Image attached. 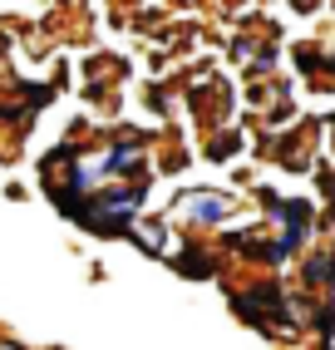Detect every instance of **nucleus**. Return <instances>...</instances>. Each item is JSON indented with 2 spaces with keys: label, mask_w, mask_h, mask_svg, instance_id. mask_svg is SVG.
I'll return each instance as SVG.
<instances>
[{
  "label": "nucleus",
  "mask_w": 335,
  "mask_h": 350,
  "mask_svg": "<svg viewBox=\"0 0 335 350\" xmlns=\"http://www.w3.org/2000/svg\"><path fill=\"white\" fill-rule=\"evenodd\" d=\"M286 286L281 276H261V271H247V282H227V306L232 316L252 325L256 336H267V340H301L306 336V325L296 321L291 311V301H286Z\"/></svg>",
  "instance_id": "1"
},
{
  "label": "nucleus",
  "mask_w": 335,
  "mask_h": 350,
  "mask_svg": "<svg viewBox=\"0 0 335 350\" xmlns=\"http://www.w3.org/2000/svg\"><path fill=\"white\" fill-rule=\"evenodd\" d=\"M247 198L232 193V188H217V183H183V188L168 193V207L163 213H173L178 232H187V237H217V232H227L237 217H242Z\"/></svg>",
  "instance_id": "2"
},
{
  "label": "nucleus",
  "mask_w": 335,
  "mask_h": 350,
  "mask_svg": "<svg viewBox=\"0 0 335 350\" xmlns=\"http://www.w3.org/2000/svg\"><path fill=\"white\" fill-rule=\"evenodd\" d=\"M178 104L187 109V119H193L198 133H217V129H232V124H237V94H232V84H227L207 59L193 64V69L183 75Z\"/></svg>",
  "instance_id": "3"
},
{
  "label": "nucleus",
  "mask_w": 335,
  "mask_h": 350,
  "mask_svg": "<svg viewBox=\"0 0 335 350\" xmlns=\"http://www.w3.org/2000/svg\"><path fill=\"white\" fill-rule=\"evenodd\" d=\"M256 153L286 173H316L321 168V119H296L281 133H256Z\"/></svg>",
  "instance_id": "4"
},
{
  "label": "nucleus",
  "mask_w": 335,
  "mask_h": 350,
  "mask_svg": "<svg viewBox=\"0 0 335 350\" xmlns=\"http://www.w3.org/2000/svg\"><path fill=\"white\" fill-rule=\"evenodd\" d=\"M168 267L183 282H222V276H232V267L217 256V247L207 237H187V232H178V247L168 252Z\"/></svg>",
  "instance_id": "5"
},
{
  "label": "nucleus",
  "mask_w": 335,
  "mask_h": 350,
  "mask_svg": "<svg viewBox=\"0 0 335 350\" xmlns=\"http://www.w3.org/2000/svg\"><path fill=\"white\" fill-rule=\"evenodd\" d=\"M158 193V178H143V183H99V188L89 193V207H99V213H118V217H143L148 213V202Z\"/></svg>",
  "instance_id": "6"
},
{
  "label": "nucleus",
  "mask_w": 335,
  "mask_h": 350,
  "mask_svg": "<svg viewBox=\"0 0 335 350\" xmlns=\"http://www.w3.org/2000/svg\"><path fill=\"white\" fill-rule=\"evenodd\" d=\"M291 271H296V282H291L296 291H306V296H335V237L310 242L306 256Z\"/></svg>",
  "instance_id": "7"
},
{
  "label": "nucleus",
  "mask_w": 335,
  "mask_h": 350,
  "mask_svg": "<svg viewBox=\"0 0 335 350\" xmlns=\"http://www.w3.org/2000/svg\"><path fill=\"white\" fill-rule=\"evenodd\" d=\"M133 247L148 252V256H158V262H168V252L178 247V227L168 222V213H143L133 222Z\"/></svg>",
  "instance_id": "8"
},
{
  "label": "nucleus",
  "mask_w": 335,
  "mask_h": 350,
  "mask_svg": "<svg viewBox=\"0 0 335 350\" xmlns=\"http://www.w3.org/2000/svg\"><path fill=\"white\" fill-rule=\"evenodd\" d=\"M247 153V129L242 124H232V129H217V133H202V148H198V158H207V163H237Z\"/></svg>",
  "instance_id": "9"
},
{
  "label": "nucleus",
  "mask_w": 335,
  "mask_h": 350,
  "mask_svg": "<svg viewBox=\"0 0 335 350\" xmlns=\"http://www.w3.org/2000/svg\"><path fill=\"white\" fill-rule=\"evenodd\" d=\"M193 158H198V153L187 148L178 133H173V144H168V138H158V144H153V173H183Z\"/></svg>",
  "instance_id": "10"
},
{
  "label": "nucleus",
  "mask_w": 335,
  "mask_h": 350,
  "mask_svg": "<svg viewBox=\"0 0 335 350\" xmlns=\"http://www.w3.org/2000/svg\"><path fill=\"white\" fill-rule=\"evenodd\" d=\"M143 104H148V113H153V119H173V113H178V84H163V79H153L148 89H143Z\"/></svg>",
  "instance_id": "11"
},
{
  "label": "nucleus",
  "mask_w": 335,
  "mask_h": 350,
  "mask_svg": "<svg viewBox=\"0 0 335 350\" xmlns=\"http://www.w3.org/2000/svg\"><path fill=\"white\" fill-rule=\"evenodd\" d=\"M310 350H335V345H321V340H310Z\"/></svg>",
  "instance_id": "12"
}]
</instances>
